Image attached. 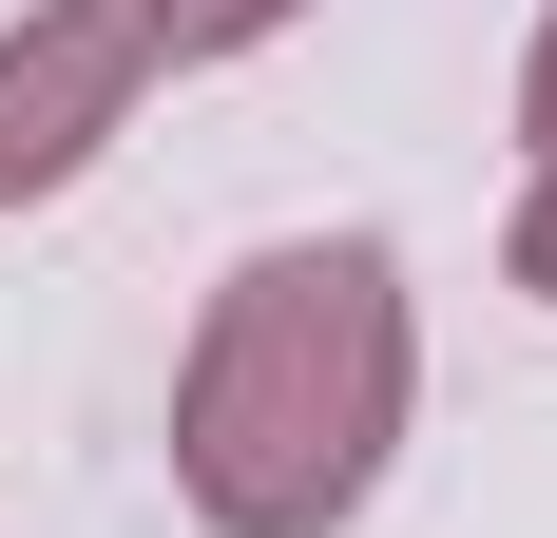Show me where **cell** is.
I'll use <instances>...</instances> for the list:
<instances>
[{
	"label": "cell",
	"instance_id": "cell-1",
	"mask_svg": "<svg viewBox=\"0 0 557 538\" xmlns=\"http://www.w3.org/2000/svg\"><path fill=\"white\" fill-rule=\"evenodd\" d=\"M423 424V308L385 231H270L173 346V500L193 538H346Z\"/></svg>",
	"mask_w": 557,
	"mask_h": 538
},
{
	"label": "cell",
	"instance_id": "cell-2",
	"mask_svg": "<svg viewBox=\"0 0 557 538\" xmlns=\"http://www.w3.org/2000/svg\"><path fill=\"white\" fill-rule=\"evenodd\" d=\"M154 77L173 58H154L135 0H20V20H0V212H58V193L154 115Z\"/></svg>",
	"mask_w": 557,
	"mask_h": 538
},
{
	"label": "cell",
	"instance_id": "cell-3",
	"mask_svg": "<svg viewBox=\"0 0 557 538\" xmlns=\"http://www.w3.org/2000/svg\"><path fill=\"white\" fill-rule=\"evenodd\" d=\"M135 20H154V58L193 77V58H270L288 20H308V0H135Z\"/></svg>",
	"mask_w": 557,
	"mask_h": 538
},
{
	"label": "cell",
	"instance_id": "cell-4",
	"mask_svg": "<svg viewBox=\"0 0 557 538\" xmlns=\"http://www.w3.org/2000/svg\"><path fill=\"white\" fill-rule=\"evenodd\" d=\"M500 269H519V289H539V308H557V155L519 173V212H500Z\"/></svg>",
	"mask_w": 557,
	"mask_h": 538
},
{
	"label": "cell",
	"instance_id": "cell-5",
	"mask_svg": "<svg viewBox=\"0 0 557 538\" xmlns=\"http://www.w3.org/2000/svg\"><path fill=\"white\" fill-rule=\"evenodd\" d=\"M519 135L557 155V0H539V39H519Z\"/></svg>",
	"mask_w": 557,
	"mask_h": 538
}]
</instances>
